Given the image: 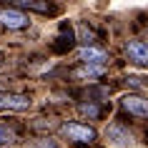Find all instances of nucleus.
<instances>
[{
    "mask_svg": "<svg viewBox=\"0 0 148 148\" xmlns=\"http://www.w3.org/2000/svg\"><path fill=\"white\" fill-rule=\"evenodd\" d=\"M60 131H63V136L68 140H75V143H93L95 140V136L98 133L90 128V125H86V123H63L60 125Z\"/></svg>",
    "mask_w": 148,
    "mask_h": 148,
    "instance_id": "1",
    "label": "nucleus"
},
{
    "mask_svg": "<svg viewBox=\"0 0 148 148\" xmlns=\"http://www.w3.org/2000/svg\"><path fill=\"white\" fill-rule=\"evenodd\" d=\"M28 23H30V18L25 15V13H20L15 8H0V25H5L10 30H20Z\"/></svg>",
    "mask_w": 148,
    "mask_h": 148,
    "instance_id": "2",
    "label": "nucleus"
},
{
    "mask_svg": "<svg viewBox=\"0 0 148 148\" xmlns=\"http://www.w3.org/2000/svg\"><path fill=\"white\" fill-rule=\"evenodd\" d=\"M78 60L83 63V65H106L108 53H106L103 48H98V45H86V48L78 50Z\"/></svg>",
    "mask_w": 148,
    "mask_h": 148,
    "instance_id": "3",
    "label": "nucleus"
},
{
    "mask_svg": "<svg viewBox=\"0 0 148 148\" xmlns=\"http://www.w3.org/2000/svg\"><path fill=\"white\" fill-rule=\"evenodd\" d=\"M0 108L28 110V108H30V98L23 95V93H5V90H0Z\"/></svg>",
    "mask_w": 148,
    "mask_h": 148,
    "instance_id": "4",
    "label": "nucleus"
},
{
    "mask_svg": "<svg viewBox=\"0 0 148 148\" xmlns=\"http://www.w3.org/2000/svg\"><path fill=\"white\" fill-rule=\"evenodd\" d=\"M125 53L131 58L136 65H146L148 63V45L146 40H131L128 45H125Z\"/></svg>",
    "mask_w": 148,
    "mask_h": 148,
    "instance_id": "5",
    "label": "nucleus"
},
{
    "mask_svg": "<svg viewBox=\"0 0 148 148\" xmlns=\"http://www.w3.org/2000/svg\"><path fill=\"white\" fill-rule=\"evenodd\" d=\"M123 108L128 110V113H133V116H138V118L148 116V101L140 98V95H125L123 98Z\"/></svg>",
    "mask_w": 148,
    "mask_h": 148,
    "instance_id": "6",
    "label": "nucleus"
},
{
    "mask_svg": "<svg viewBox=\"0 0 148 148\" xmlns=\"http://www.w3.org/2000/svg\"><path fill=\"white\" fill-rule=\"evenodd\" d=\"M106 136H108L110 140H116L118 146H128V143H131V133L125 131V128H121V125H108V128H106Z\"/></svg>",
    "mask_w": 148,
    "mask_h": 148,
    "instance_id": "7",
    "label": "nucleus"
},
{
    "mask_svg": "<svg viewBox=\"0 0 148 148\" xmlns=\"http://www.w3.org/2000/svg\"><path fill=\"white\" fill-rule=\"evenodd\" d=\"M106 73V65H83V68L75 70V78L80 80H93V78H101Z\"/></svg>",
    "mask_w": 148,
    "mask_h": 148,
    "instance_id": "8",
    "label": "nucleus"
},
{
    "mask_svg": "<svg viewBox=\"0 0 148 148\" xmlns=\"http://www.w3.org/2000/svg\"><path fill=\"white\" fill-rule=\"evenodd\" d=\"M15 10H35V13H50L53 5H48V3H35V0H18L15 3Z\"/></svg>",
    "mask_w": 148,
    "mask_h": 148,
    "instance_id": "9",
    "label": "nucleus"
},
{
    "mask_svg": "<svg viewBox=\"0 0 148 148\" xmlns=\"http://www.w3.org/2000/svg\"><path fill=\"white\" fill-rule=\"evenodd\" d=\"M78 40L83 43V48H86V45H95L93 28H88V25H78Z\"/></svg>",
    "mask_w": 148,
    "mask_h": 148,
    "instance_id": "10",
    "label": "nucleus"
},
{
    "mask_svg": "<svg viewBox=\"0 0 148 148\" xmlns=\"http://www.w3.org/2000/svg\"><path fill=\"white\" fill-rule=\"evenodd\" d=\"M78 110L83 113V116H88V118H98V116H101V108H98L95 103H80Z\"/></svg>",
    "mask_w": 148,
    "mask_h": 148,
    "instance_id": "11",
    "label": "nucleus"
},
{
    "mask_svg": "<svg viewBox=\"0 0 148 148\" xmlns=\"http://www.w3.org/2000/svg\"><path fill=\"white\" fill-rule=\"evenodd\" d=\"M15 140V133L10 131L8 125H0V146H10Z\"/></svg>",
    "mask_w": 148,
    "mask_h": 148,
    "instance_id": "12",
    "label": "nucleus"
}]
</instances>
